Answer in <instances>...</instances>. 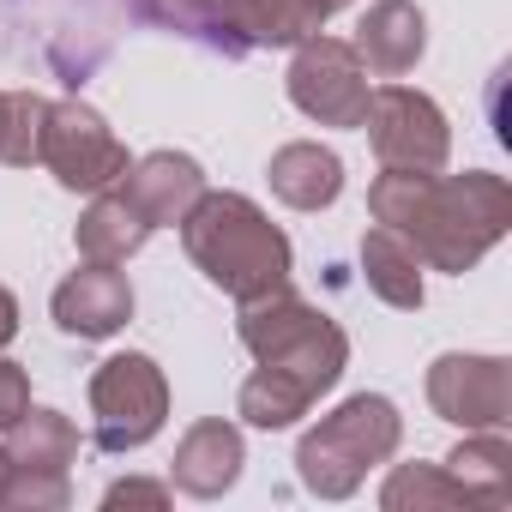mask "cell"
Returning <instances> with one entry per match:
<instances>
[{"label":"cell","mask_w":512,"mask_h":512,"mask_svg":"<svg viewBox=\"0 0 512 512\" xmlns=\"http://www.w3.org/2000/svg\"><path fill=\"white\" fill-rule=\"evenodd\" d=\"M428 410L464 434L506 428L512 422V362L506 356H470L446 350L428 362Z\"/></svg>","instance_id":"9"},{"label":"cell","mask_w":512,"mask_h":512,"mask_svg":"<svg viewBox=\"0 0 512 512\" xmlns=\"http://www.w3.org/2000/svg\"><path fill=\"white\" fill-rule=\"evenodd\" d=\"M133 19L157 25V31H175V37H193L205 43L211 55H229V0H133Z\"/></svg>","instance_id":"20"},{"label":"cell","mask_w":512,"mask_h":512,"mask_svg":"<svg viewBox=\"0 0 512 512\" xmlns=\"http://www.w3.org/2000/svg\"><path fill=\"white\" fill-rule=\"evenodd\" d=\"M362 127H368L380 169H446V157H452V127H446L440 103L410 85H380L368 97Z\"/></svg>","instance_id":"8"},{"label":"cell","mask_w":512,"mask_h":512,"mask_svg":"<svg viewBox=\"0 0 512 512\" xmlns=\"http://www.w3.org/2000/svg\"><path fill=\"white\" fill-rule=\"evenodd\" d=\"M43 115H49V97H37V91H0V163H7V169H31L37 163Z\"/></svg>","instance_id":"22"},{"label":"cell","mask_w":512,"mask_h":512,"mask_svg":"<svg viewBox=\"0 0 512 512\" xmlns=\"http://www.w3.org/2000/svg\"><path fill=\"white\" fill-rule=\"evenodd\" d=\"M151 235H157V229H151V217H145V211L121 193V181H115V187L91 193V205H85V217H79V229H73V247H79V260L127 266Z\"/></svg>","instance_id":"16"},{"label":"cell","mask_w":512,"mask_h":512,"mask_svg":"<svg viewBox=\"0 0 512 512\" xmlns=\"http://www.w3.org/2000/svg\"><path fill=\"white\" fill-rule=\"evenodd\" d=\"M37 163H43L67 193H103V187H115V181L133 169V157H127V145L115 139V127H109L91 103H79V97L49 103Z\"/></svg>","instance_id":"6"},{"label":"cell","mask_w":512,"mask_h":512,"mask_svg":"<svg viewBox=\"0 0 512 512\" xmlns=\"http://www.w3.org/2000/svg\"><path fill=\"white\" fill-rule=\"evenodd\" d=\"M350 49L362 55V67L374 79H404L428 55V19L416 0H374L350 37Z\"/></svg>","instance_id":"12"},{"label":"cell","mask_w":512,"mask_h":512,"mask_svg":"<svg viewBox=\"0 0 512 512\" xmlns=\"http://www.w3.org/2000/svg\"><path fill=\"white\" fill-rule=\"evenodd\" d=\"M362 284H368L386 308H398V314H416V308L428 302L422 253H416L398 229H386V223H374V229L362 235Z\"/></svg>","instance_id":"17"},{"label":"cell","mask_w":512,"mask_h":512,"mask_svg":"<svg viewBox=\"0 0 512 512\" xmlns=\"http://www.w3.org/2000/svg\"><path fill=\"white\" fill-rule=\"evenodd\" d=\"M73 506L67 470H25L0 458V512H61Z\"/></svg>","instance_id":"23"},{"label":"cell","mask_w":512,"mask_h":512,"mask_svg":"<svg viewBox=\"0 0 512 512\" xmlns=\"http://www.w3.org/2000/svg\"><path fill=\"white\" fill-rule=\"evenodd\" d=\"M175 229H181V247H187L193 272L211 290L235 296V302L290 284V260H296L290 235L260 205H253L247 193H211L205 187Z\"/></svg>","instance_id":"3"},{"label":"cell","mask_w":512,"mask_h":512,"mask_svg":"<svg viewBox=\"0 0 512 512\" xmlns=\"http://www.w3.org/2000/svg\"><path fill=\"white\" fill-rule=\"evenodd\" d=\"M326 7H332V13H344V7H356V0H326Z\"/></svg>","instance_id":"27"},{"label":"cell","mask_w":512,"mask_h":512,"mask_svg":"<svg viewBox=\"0 0 512 512\" xmlns=\"http://www.w3.org/2000/svg\"><path fill=\"white\" fill-rule=\"evenodd\" d=\"M25 410H31V374H25L19 362L0 356V434H7Z\"/></svg>","instance_id":"24"},{"label":"cell","mask_w":512,"mask_h":512,"mask_svg":"<svg viewBox=\"0 0 512 512\" xmlns=\"http://www.w3.org/2000/svg\"><path fill=\"white\" fill-rule=\"evenodd\" d=\"M380 506L386 512H446V506H476L458 476L446 464H392V476L380 482Z\"/></svg>","instance_id":"21"},{"label":"cell","mask_w":512,"mask_h":512,"mask_svg":"<svg viewBox=\"0 0 512 512\" xmlns=\"http://www.w3.org/2000/svg\"><path fill=\"white\" fill-rule=\"evenodd\" d=\"M332 19L326 0H229V49L235 61L253 49H296L320 37Z\"/></svg>","instance_id":"13"},{"label":"cell","mask_w":512,"mask_h":512,"mask_svg":"<svg viewBox=\"0 0 512 512\" xmlns=\"http://www.w3.org/2000/svg\"><path fill=\"white\" fill-rule=\"evenodd\" d=\"M235 338L241 350L260 362L241 392H235V416L247 428H290L302 422L350 368V338L338 320H326L314 302H302L290 284L235 302Z\"/></svg>","instance_id":"1"},{"label":"cell","mask_w":512,"mask_h":512,"mask_svg":"<svg viewBox=\"0 0 512 512\" xmlns=\"http://www.w3.org/2000/svg\"><path fill=\"white\" fill-rule=\"evenodd\" d=\"M398 440H404L398 404L380 398V392H356V398H344L332 416H320V422L302 434V446H296V476H302V488L320 494V500H350V494L368 482V470H380V464L398 452Z\"/></svg>","instance_id":"4"},{"label":"cell","mask_w":512,"mask_h":512,"mask_svg":"<svg viewBox=\"0 0 512 512\" xmlns=\"http://www.w3.org/2000/svg\"><path fill=\"white\" fill-rule=\"evenodd\" d=\"M49 314H55V326H61L67 338H85V344L115 338V332L133 320V284H127L121 266H97V260H85L73 278H61Z\"/></svg>","instance_id":"10"},{"label":"cell","mask_w":512,"mask_h":512,"mask_svg":"<svg viewBox=\"0 0 512 512\" xmlns=\"http://www.w3.org/2000/svg\"><path fill=\"white\" fill-rule=\"evenodd\" d=\"M241 464H247L241 428L223 422V416H205V422H193V428L175 440L169 488H181V494H193V500H223V494L241 482Z\"/></svg>","instance_id":"11"},{"label":"cell","mask_w":512,"mask_h":512,"mask_svg":"<svg viewBox=\"0 0 512 512\" xmlns=\"http://www.w3.org/2000/svg\"><path fill=\"white\" fill-rule=\"evenodd\" d=\"M13 338H19V296L0 284V350H7Z\"/></svg>","instance_id":"26"},{"label":"cell","mask_w":512,"mask_h":512,"mask_svg":"<svg viewBox=\"0 0 512 512\" xmlns=\"http://www.w3.org/2000/svg\"><path fill=\"white\" fill-rule=\"evenodd\" d=\"M368 211L422 253V266L464 278L512 229V187L494 169H380L368 187Z\"/></svg>","instance_id":"2"},{"label":"cell","mask_w":512,"mask_h":512,"mask_svg":"<svg viewBox=\"0 0 512 512\" xmlns=\"http://www.w3.org/2000/svg\"><path fill=\"white\" fill-rule=\"evenodd\" d=\"M103 506L115 512V506H169V482H151V476H121V482H109L103 488Z\"/></svg>","instance_id":"25"},{"label":"cell","mask_w":512,"mask_h":512,"mask_svg":"<svg viewBox=\"0 0 512 512\" xmlns=\"http://www.w3.org/2000/svg\"><path fill=\"white\" fill-rule=\"evenodd\" d=\"M169 422V380L151 356L127 350V356H109L97 374H91V434H97V452H139L163 434Z\"/></svg>","instance_id":"5"},{"label":"cell","mask_w":512,"mask_h":512,"mask_svg":"<svg viewBox=\"0 0 512 512\" xmlns=\"http://www.w3.org/2000/svg\"><path fill=\"white\" fill-rule=\"evenodd\" d=\"M121 193L151 217V229H175L193 211V199L205 193V169L187 151H151L121 175Z\"/></svg>","instance_id":"14"},{"label":"cell","mask_w":512,"mask_h":512,"mask_svg":"<svg viewBox=\"0 0 512 512\" xmlns=\"http://www.w3.org/2000/svg\"><path fill=\"white\" fill-rule=\"evenodd\" d=\"M0 458L25 470H67L79 458V428L61 410H25L7 434H0Z\"/></svg>","instance_id":"19"},{"label":"cell","mask_w":512,"mask_h":512,"mask_svg":"<svg viewBox=\"0 0 512 512\" xmlns=\"http://www.w3.org/2000/svg\"><path fill=\"white\" fill-rule=\"evenodd\" d=\"M446 470L476 506H506L512 500V440L506 428H476L446 452Z\"/></svg>","instance_id":"18"},{"label":"cell","mask_w":512,"mask_h":512,"mask_svg":"<svg viewBox=\"0 0 512 512\" xmlns=\"http://www.w3.org/2000/svg\"><path fill=\"white\" fill-rule=\"evenodd\" d=\"M266 181H272L278 205H290V211H326L344 193V157L332 145H320V139H296V145L272 151Z\"/></svg>","instance_id":"15"},{"label":"cell","mask_w":512,"mask_h":512,"mask_svg":"<svg viewBox=\"0 0 512 512\" xmlns=\"http://www.w3.org/2000/svg\"><path fill=\"white\" fill-rule=\"evenodd\" d=\"M284 91L320 127H362L368 97H374L362 55L344 37H308V43H296L290 73H284Z\"/></svg>","instance_id":"7"}]
</instances>
